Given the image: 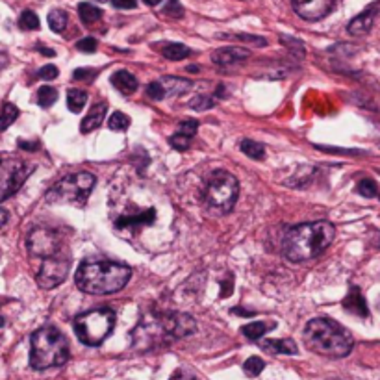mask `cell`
<instances>
[{"label":"cell","instance_id":"1f68e13d","mask_svg":"<svg viewBox=\"0 0 380 380\" xmlns=\"http://www.w3.org/2000/svg\"><path fill=\"white\" fill-rule=\"evenodd\" d=\"M357 191L362 197H366V199H373V197L379 195V186H377L373 179H363L358 182Z\"/></svg>","mask_w":380,"mask_h":380},{"label":"cell","instance_id":"d4e9b609","mask_svg":"<svg viewBox=\"0 0 380 380\" xmlns=\"http://www.w3.org/2000/svg\"><path fill=\"white\" fill-rule=\"evenodd\" d=\"M19 108L15 106V104H12V102H6L4 106H2V112H0V132H4L6 128H10V126L17 121L19 117Z\"/></svg>","mask_w":380,"mask_h":380},{"label":"cell","instance_id":"5bb4252c","mask_svg":"<svg viewBox=\"0 0 380 380\" xmlns=\"http://www.w3.org/2000/svg\"><path fill=\"white\" fill-rule=\"evenodd\" d=\"M108 112V102L101 101L91 106V110L88 112V115L83 117L82 123H80V132L82 134H90V132L97 130L99 126H102V121L106 117Z\"/></svg>","mask_w":380,"mask_h":380},{"label":"cell","instance_id":"f5cc1de1","mask_svg":"<svg viewBox=\"0 0 380 380\" xmlns=\"http://www.w3.org/2000/svg\"><path fill=\"white\" fill-rule=\"evenodd\" d=\"M379 247H380V243H379Z\"/></svg>","mask_w":380,"mask_h":380},{"label":"cell","instance_id":"e0dca14e","mask_svg":"<svg viewBox=\"0 0 380 380\" xmlns=\"http://www.w3.org/2000/svg\"><path fill=\"white\" fill-rule=\"evenodd\" d=\"M160 83L163 91H166V97H182L186 95L188 91H191L193 88V83L190 80H186V78H179V77H163L160 78Z\"/></svg>","mask_w":380,"mask_h":380},{"label":"cell","instance_id":"7a4b0ae2","mask_svg":"<svg viewBox=\"0 0 380 380\" xmlns=\"http://www.w3.org/2000/svg\"><path fill=\"white\" fill-rule=\"evenodd\" d=\"M132 269L128 266L110 260L82 261L77 269V288L90 295H110L117 293L128 284Z\"/></svg>","mask_w":380,"mask_h":380},{"label":"cell","instance_id":"7402d4cb","mask_svg":"<svg viewBox=\"0 0 380 380\" xmlns=\"http://www.w3.org/2000/svg\"><path fill=\"white\" fill-rule=\"evenodd\" d=\"M161 54L166 56L167 60L180 61L186 60L188 56H191V48L182 45V43H167L161 47Z\"/></svg>","mask_w":380,"mask_h":380},{"label":"cell","instance_id":"f907efd6","mask_svg":"<svg viewBox=\"0 0 380 380\" xmlns=\"http://www.w3.org/2000/svg\"><path fill=\"white\" fill-rule=\"evenodd\" d=\"M4 323H6V319H4V317H0V327H4Z\"/></svg>","mask_w":380,"mask_h":380},{"label":"cell","instance_id":"8fae6325","mask_svg":"<svg viewBox=\"0 0 380 380\" xmlns=\"http://www.w3.org/2000/svg\"><path fill=\"white\" fill-rule=\"evenodd\" d=\"M161 332L169 334L172 338H184V336H190V334L195 332V319L186 314H167L161 315L160 321Z\"/></svg>","mask_w":380,"mask_h":380},{"label":"cell","instance_id":"d6986e66","mask_svg":"<svg viewBox=\"0 0 380 380\" xmlns=\"http://www.w3.org/2000/svg\"><path fill=\"white\" fill-rule=\"evenodd\" d=\"M260 347L269 354H297V343L293 339H266Z\"/></svg>","mask_w":380,"mask_h":380},{"label":"cell","instance_id":"681fc988","mask_svg":"<svg viewBox=\"0 0 380 380\" xmlns=\"http://www.w3.org/2000/svg\"><path fill=\"white\" fill-rule=\"evenodd\" d=\"M143 2H145L147 6H158V4H160L161 0H143Z\"/></svg>","mask_w":380,"mask_h":380},{"label":"cell","instance_id":"b9f144b4","mask_svg":"<svg viewBox=\"0 0 380 380\" xmlns=\"http://www.w3.org/2000/svg\"><path fill=\"white\" fill-rule=\"evenodd\" d=\"M169 380H195V377H193V373H190V371H186V369H177V371L171 374V379Z\"/></svg>","mask_w":380,"mask_h":380},{"label":"cell","instance_id":"ac0fdd59","mask_svg":"<svg viewBox=\"0 0 380 380\" xmlns=\"http://www.w3.org/2000/svg\"><path fill=\"white\" fill-rule=\"evenodd\" d=\"M374 23V8L371 10H366L363 13H360L358 17H354L347 26V32L350 36H366L371 28H373Z\"/></svg>","mask_w":380,"mask_h":380},{"label":"cell","instance_id":"74e56055","mask_svg":"<svg viewBox=\"0 0 380 380\" xmlns=\"http://www.w3.org/2000/svg\"><path fill=\"white\" fill-rule=\"evenodd\" d=\"M97 47H99V43H97L95 37H83V39L77 43V48L82 50V52H95Z\"/></svg>","mask_w":380,"mask_h":380},{"label":"cell","instance_id":"603a6c76","mask_svg":"<svg viewBox=\"0 0 380 380\" xmlns=\"http://www.w3.org/2000/svg\"><path fill=\"white\" fill-rule=\"evenodd\" d=\"M239 149L243 154H247L252 160H263L266 158V147L258 141H252V139H243V141L239 143Z\"/></svg>","mask_w":380,"mask_h":380},{"label":"cell","instance_id":"f546056e","mask_svg":"<svg viewBox=\"0 0 380 380\" xmlns=\"http://www.w3.org/2000/svg\"><path fill=\"white\" fill-rule=\"evenodd\" d=\"M19 26L23 30H39V17L34 12H30V10H26L19 17Z\"/></svg>","mask_w":380,"mask_h":380},{"label":"cell","instance_id":"7c38bea8","mask_svg":"<svg viewBox=\"0 0 380 380\" xmlns=\"http://www.w3.org/2000/svg\"><path fill=\"white\" fill-rule=\"evenodd\" d=\"M293 10L304 21H319L332 12L336 0H291Z\"/></svg>","mask_w":380,"mask_h":380},{"label":"cell","instance_id":"db71d44e","mask_svg":"<svg viewBox=\"0 0 380 380\" xmlns=\"http://www.w3.org/2000/svg\"><path fill=\"white\" fill-rule=\"evenodd\" d=\"M379 197H380V193H379Z\"/></svg>","mask_w":380,"mask_h":380},{"label":"cell","instance_id":"6da1fadb","mask_svg":"<svg viewBox=\"0 0 380 380\" xmlns=\"http://www.w3.org/2000/svg\"><path fill=\"white\" fill-rule=\"evenodd\" d=\"M336 228L330 221H314L290 228L282 239V252L293 263L308 261L330 247Z\"/></svg>","mask_w":380,"mask_h":380},{"label":"cell","instance_id":"5b68a950","mask_svg":"<svg viewBox=\"0 0 380 380\" xmlns=\"http://www.w3.org/2000/svg\"><path fill=\"white\" fill-rule=\"evenodd\" d=\"M97 179L91 172H77L67 174L47 191L45 201L48 204H77L83 206L95 188Z\"/></svg>","mask_w":380,"mask_h":380},{"label":"cell","instance_id":"ba28073f","mask_svg":"<svg viewBox=\"0 0 380 380\" xmlns=\"http://www.w3.org/2000/svg\"><path fill=\"white\" fill-rule=\"evenodd\" d=\"M36 167L21 158H0V202L15 195Z\"/></svg>","mask_w":380,"mask_h":380},{"label":"cell","instance_id":"30bf717a","mask_svg":"<svg viewBox=\"0 0 380 380\" xmlns=\"http://www.w3.org/2000/svg\"><path fill=\"white\" fill-rule=\"evenodd\" d=\"M69 260L61 254H56L52 258L43 260L41 269L37 273V286L43 290H54L56 286H60L69 274Z\"/></svg>","mask_w":380,"mask_h":380},{"label":"cell","instance_id":"4fadbf2b","mask_svg":"<svg viewBox=\"0 0 380 380\" xmlns=\"http://www.w3.org/2000/svg\"><path fill=\"white\" fill-rule=\"evenodd\" d=\"M250 56V50L241 47H225L217 48L214 54H212V61L215 66L221 67V69H226V67L238 66L241 61H245Z\"/></svg>","mask_w":380,"mask_h":380},{"label":"cell","instance_id":"2e32d148","mask_svg":"<svg viewBox=\"0 0 380 380\" xmlns=\"http://www.w3.org/2000/svg\"><path fill=\"white\" fill-rule=\"evenodd\" d=\"M156 221V210L150 208L137 215H123L117 219V228H137V226H150Z\"/></svg>","mask_w":380,"mask_h":380},{"label":"cell","instance_id":"9a60e30c","mask_svg":"<svg viewBox=\"0 0 380 380\" xmlns=\"http://www.w3.org/2000/svg\"><path fill=\"white\" fill-rule=\"evenodd\" d=\"M343 308L347 310V312H350V314L360 315V317H368V304H366V299H363L360 288H357V286L350 288L349 293H347V297L343 299Z\"/></svg>","mask_w":380,"mask_h":380},{"label":"cell","instance_id":"c3c4849f","mask_svg":"<svg viewBox=\"0 0 380 380\" xmlns=\"http://www.w3.org/2000/svg\"><path fill=\"white\" fill-rule=\"evenodd\" d=\"M37 50H39V52H41V54H45V56H54V50H50V48L39 47V48H37Z\"/></svg>","mask_w":380,"mask_h":380},{"label":"cell","instance_id":"f35d334b","mask_svg":"<svg viewBox=\"0 0 380 380\" xmlns=\"http://www.w3.org/2000/svg\"><path fill=\"white\" fill-rule=\"evenodd\" d=\"M97 77L95 69H77V71L72 72V80H77V82H86V80H93Z\"/></svg>","mask_w":380,"mask_h":380},{"label":"cell","instance_id":"83f0119b","mask_svg":"<svg viewBox=\"0 0 380 380\" xmlns=\"http://www.w3.org/2000/svg\"><path fill=\"white\" fill-rule=\"evenodd\" d=\"M56 101H58V90L52 86H43L37 90V104L41 108L54 106Z\"/></svg>","mask_w":380,"mask_h":380},{"label":"cell","instance_id":"4dcf8cb0","mask_svg":"<svg viewBox=\"0 0 380 380\" xmlns=\"http://www.w3.org/2000/svg\"><path fill=\"white\" fill-rule=\"evenodd\" d=\"M263 369H266V362H263L260 357L247 358L243 363L245 374H249V377H258Z\"/></svg>","mask_w":380,"mask_h":380},{"label":"cell","instance_id":"ee69618b","mask_svg":"<svg viewBox=\"0 0 380 380\" xmlns=\"http://www.w3.org/2000/svg\"><path fill=\"white\" fill-rule=\"evenodd\" d=\"M221 284H223V290H221V297H228V295H230V291H232V280L226 279V280H223Z\"/></svg>","mask_w":380,"mask_h":380},{"label":"cell","instance_id":"44dd1931","mask_svg":"<svg viewBox=\"0 0 380 380\" xmlns=\"http://www.w3.org/2000/svg\"><path fill=\"white\" fill-rule=\"evenodd\" d=\"M273 328L274 323H261V321H258V323H249V325H245V327L241 328V334H243L247 339H250V341H258L261 336H266V334H268L269 330H273Z\"/></svg>","mask_w":380,"mask_h":380},{"label":"cell","instance_id":"52a82bcc","mask_svg":"<svg viewBox=\"0 0 380 380\" xmlns=\"http://www.w3.org/2000/svg\"><path fill=\"white\" fill-rule=\"evenodd\" d=\"M239 184L236 177L228 171H214L206 180L204 201L210 208L221 214H228L238 201Z\"/></svg>","mask_w":380,"mask_h":380},{"label":"cell","instance_id":"ab89813d","mask_svg":"<svg viewBox=\"0 0 380 380\" xmlns=\"http://www.w3.org/2000/svg\"><path fill=\"white\" fill-rule=\"evenodd\" d=\"M58 74H60V71L56 66H45L37 72V77L43 78V80H54V78H58Z\"/></svg>","mask_w":380,"mask_h":380},{"label":"cell","instance_id":"3957f363","mask_svg":"<svg viewBox=\"0 0 380 380\" xmlns=\"http://www.w3.org/2000/svg\"><path fill=\"white\" fill-rule=\"evenodd\" d=\"M303 338L308 350L327 358H345L354 347V339L349 330L328 317L310 321Z\"/></svg>","mask_w":380,"mask_h":380},{"label":"cell","instance_id":"4316f807","mask_svg":"<svg viewBox=\"0 0 380 380\" xmlns=\"http://www.w3.org/2000/svg\"><path fill=\"white\" fill-rule=\"evenodd\" d=\"M48 26L50 30L56 32V34H61V32L67 28V21H69V15H67L63 10H52L48 13Z\"/></svg>","mask_w":380,"mask_h":380},{"label":"cell","instance_id":"e575fe53","mask_svg":"<svg viewBox=\"0 0 380 380\" xmlns=\"http://www.w3.org/2000/svg\"><path fill=\"white\" fill-rule=\"evenodd\" d=\"M190 137L180 136V134H174V136L169 137V145H171L174 150H180V152H184V150L190 149Z\"/></svg>","mask_w":380,"mask_h":380},{"label":"cell","instance_id":"ffe728a7","mask_svg":"<svg viewBox=\"0 0 380 380\" xmlns=\"http://www.w3.org/2000/svg\"><path fill=\"white\" fill-rule=\"evenodd\" d=\"M112 83L125 95H130L137 90V78L128 71H117L112 74Z\"/></svg>","mask_w":380,"mask_h":380},{"label":"cell","instance_id":"8992f818","mask_svg":"<svg viewBox=\"0 0 380 380\" xmlns=\"http://www.w3.org/2000/svg\"><path fill=\"white\" fill-rule=\"evenodd\" d=\"M115 327V312L110 308H95L86 314L77 315L74 332L83 345H101L113 332Z\"/></svg>","mask_w":380,"mask_h":380},{"label":"cell","instance_id":"8d00e7d4","mask_svg":"<svg viewBox=\"0 0 380 380\" xmlns=\"http://www.w3.org/2000/svg\"><path fill=\"white\" fill-rule=\"evenodd\" d=\"M163 13H166V15H169V17H182V15H184V8L180 6V2L179 0H169V2H167V6H163Z\"/></svg>","mask_w":380,"mask_h":380},{"label":"cell","instance_id":"f1b7e54d","mask_svg":"<svg viewBox=\"0 0 380 380\" xmlns=\"http://www.w3.org/2000/svg\"><path fill=\"white\" fill-rule=\"evenodd\" d=\"M108 126L115 132H125L126 128L130 126V117L123 112H115L112 117L108 119Z\"/></svg>","mask_w":380,"mask_h":380},{"label":"cell","instance_id":"484cf974","mask_svg":"<svg viewBox=\"0 0 380 380\" xmlns=\"http://www.w3.org/2000/svg\"><path fill=\"white\" fill-rule=\"evenodd\" d=\"M78 15H80L83 24L91 26V24H95L97 21H101L102 12L97 6H91V4H88V2H82V4L78 6Z\"/></svg>","mask_w":380,"mask_h":380},{"label":"cell","instance_id":"bcb514c9","mask_svg":"<svg viewBox=\"0 0 380 380\" xmlns=\"http://www.w3.org/2000/svg\"><path fill=\"white\" fill-rule=\"evenodd\" d=\"M6 223H8V212L6 210L0 208V228L6 225Z\"/></svg>","mask_w":380,"mask_h":380},{"label":"cell","instance_id":"9c48e42d","mask_svg":"<svg viewBox=\"0 0 380 380\" xmlns=\"http://www.w3.org/2000/svg\"><path fill=\"white\" fill-rule=\"evenodd\" d=\"M60 234L50 228H34L26 238V247L32 256H39L43 260L60 254Z\"/></svg>","mask_w":380,"mask_h":380},{"label":"cell","instance_id":"60d3db41","mask_svg":"<svg viewBox=\"0 0 380 380\" xmlns=\"http://www.w3.org/2000/svg\"><path fill=\"white\" fill-rule=\"evenodd\" d=\"M236 39H239V41L250 43V45H254V47H263V45H268V41H266L263 37L245 36V34H239V36H236Z\"/></svg>","mask_w":380,"mask_h":380},{"label":"cell","instance_id":"f6af8a7d","mask_svg":"<svg viewBox=\"0 0 380 380\" xmlns=\"http://www.w3.org/2000/svg\"><path fill=\"white\" fill-rule=\"evenodd\" d=\"M19 147L24 150H30V152H34V150H37V143H26L23 141V139H19Z\"/></svg>","mask_w":380,"mask_h":380},{"label":"cell","instance_id":"d590c367","mask_svg":"<svg viewBox=\"0 0 380 380\" xmlns=\"http://www.w3.org/2000/svg\"><path fill=\"white\" fill-rule=\"evenodd\" d=\"M147 97L152 99V101H161V99H166V91L161 88L160 80H156V82H150L147 86Z\"/></svg>","mask_w":380,"mask_h":380},{"label":"cell","instance_id":"d6a6232c","mask_svg":"<svg viewBox=\"0 0 380 380\" xmlns=\"http://www.w3.org/2000/svg\"><path fill=\"white\" fill-rule=\"evenodd\" d=\"M217 102H215V97H206V95H199L195 99H191L190 106L197 112H206V110H212Z\"/></svg>","mask_w":380,"mask_h":380},{"label":"cell","instance_id":"836d02e7","mask_svg":"<svg viewBox=\"0 0 380 380\" xmlns=\"http://www.w3.org/2000/svg\"><path fill=\"white\" fill-rule=\"evenodd\" d=\"M197 130H199V121L188 119V121H182V123H180L177 134H180V136L190 137V139H191V137L197 134Z\"/></svg>","mask_w":380,"mask_h":380},{"label":"cell","instance_id":"816d5d0a","mask_svg":"<svg viewBox=\"0 0 380 380\" xmlns=\"http://www.w3.org/2000/svg\"><path fill=\"white\" fill-rule=\"evenodd\" d=\"M97 2H108V0H97Z\"/></svg>","mask_w":380,"mask_h":380},{"label":"cell","instance_id":"7dc6e473","mask_svg":"<svg viewBox=\"0 0 380 380\" xmlns=\"http://www.w3.org/2000/svg\"><path fill=\"white\" fill-rule=\"evenodd\" d=\"M6 66H8V56L6 54L0 52V71H2V69H4Z\"/></svg>","mask_w":380,"mask_h":380},{"label":"cell","instance_id":"277c9868","mask_svg":"<svg viewBox=\"0 0 380 380\" xmlns=\"http://www.w3.org/2000/svg\"><path fill=\"white\" fill-rule=\"evenodd\" d=\"M69 341L52 325L37 328L30 336V366L32 369L60 368L69 360Z\"/></svg>","mask_w":380,"mask_h":380},{"label":"cell","instance_id":"7bdbcfd3","mask_svg":"<svg viewBox=\"0 0 380 380\" xmlns=\"http://www.w3.org/2000/svg\"><path fill=\"white\" fill-rule=\"evenodd\" d=\"M136 4V0H113V6L119 8V10H134Z\"/></svg>","mask_w":380,"mask_h":380},{"label":"cell","instance_id":"cb8c5ba5","mask_svg":"<svg viewBox=\"0 0 380 380\" xmlns=\"http://www.w3.org/2000/svg\"><path fill=\"white\" fill-rule=\"evenodd\" d=\"M88 102V93L83 90H69L67 93V108L71 110L72 113H80Z\"/></svg>","mask_w":380,"mask_h":380}]
</instances>
